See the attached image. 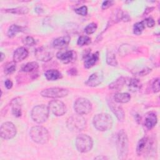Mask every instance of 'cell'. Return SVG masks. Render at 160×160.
<instances>
[{
  "label": "cell",
  "instance_id": "16",
  "mask_svg": "<svg viewBox=\"0 0 160 160\" xmlns=\"http://www.w3.org/2000/svg\"><path fill=\"white\" fill-rule=\"evenodd\" d=\"M29 54V52L24 47H19L17 48L13 54V61L19 62L25 59Z\"/></svg>",
  "mask_w": 160,
  "mask_h": 160
},
{
  "label": "cell",
  "instance_id": "22",
  "mask_svg": "<svg viewBox=\"0 0 160 160\" xmlns=\"http://www.w3.org/2000/svg\"><path fill=\"white\" fill-rule=\"evenodd\" d=\"M44 76L48 81H56L62 77L61 73L57 69H52L46 71L44 72Z\"/></svg>",
  "mask_w": 160,
  "mask_h": 160
},
{
  "label": "cell",
  "instance_id": "11",
  "mask_svg": "<svg viewBox=\"0 0 160 160\" xmlns=\"http://www.w3.org/2000/svg\"><path fill=\"white\" fill-rule=\"evenodd\" d=\"M48 108L50 111L56 116L64 115L66 112V107L63 102L60 100H52L49 102Z\"/></svg>",
  "mask_w": 160,
  "mask_h": 160
},
{
  "label": "cell",
  "instance_id": "9",
  "mask_svg": "<svg viewBox=\"0 0 160 160\" xmlns=\"http://www.w3.org/2000/svg\"><path fill=\"white\" fill-rule=\"evenodd\" d=\"M17 129L15 125L11 122H5L2 123L0 128V134L2 138L4 139H11L15 137Z\"/></svg>",
  "mask_w": 160,
  "mask_h": 160
},
{
  "label": "cell",
  "instance_id": "31",
  "mask_svg": "<svg viewBox=\"0 0 160 160\" xmlns=\"http://www.w3.org/2000/svg\"><path fill=\"white\" fill-rule=\"evenodd\" d=\"M91 39L88 36H81L79 37L77 44L79 46H84L88 45L91 43Z\"/></svg>",
  "mask_w": 160,
  "mask_h": 160
},
{
  "label": "cell",
  "instance_id": "14",
  "mask_svg": "<svg viewBox=\"0 0 160 160\" xmlns=\"http://www.w3.org/2000/svg\"><path fill=\"white\" fill-rule=\"evenodd\" d=\"M108 106L117 119L119 121H123L125 118V114L122 107L112 101H108Z\"/></svg>",
  "mask_w": 160,
  "mask_h": 160
},
{
  "label": "cell",
  "instance_id": "35",
  "mask_svg": "<svg viewBox=\"0 0 160 160\" xmlns=\"http://www.w3.org/2000/svg\"><path fill=\"white\" fill-rule=\"evenodd\" d=\"M152 88L153 90V92H158L160 90V86H159V79L156 78L152 82Z\"/></svg>",
  "mask_w": 160,
  "mask_h": 160
},
{
  "label": "cell",
  "instance_id": "37",
  "mask_svg": "<svg viewBox=\"0 0 160 160\" xmlns=\"http://www.w3.org/2000/svg\"><path fill=\"white\" fill-rule=\"evenodd\" d=\"M114 3L113 1H105L102 2L101 8L102 9H106L108 8H109V7H111Z\"/></svg>",
  "mask_w": 160,
  "mask_h": 160
},
{
  "label": "cell",
  "instance_id": "8",
  "mask_svg": "<svg viewBox=\"0 0 160 160\" xmlns=\"http://www.w3.org/2000/svg\"><path fill=\"white\" fill-rule=\"evenodd\" d=\"M69 94V91L67 89L62 88H50L43 89L41 92V95L42 97L48 98H64Z\"/></svg>",
  "mask_w": 160,
  "mask_h": 160
},
{
  "label": "cell",
  "instance_id": "36",
  "mask_svg": "<svg viewBox=\"0 0 160 160\" xmlns=\"http://www.w3.org/2000/svg\"><path fill=\"white\" fill-rule=\"evenodd\" d=\"M144 22L145 25H146L149 28H152L155 25L154 20L151 17L146 18L145 20H144Z\"/></svg>",
  "mask_w": 160,
  "mask_h": 160
},
{
  "label": "cell",
  "instance_id": "21",
  "mask_svg": "<svg viewBox=\"0 0 160 160\" xmlns=\"http://www.w3.org/2000/svg\"><path fill=\"white\" fill-rule=\"evenodd\" d=\"M11 104L12 106V114L17 118L21 116L22 112H21V104H20V99L18 98L14 99L11 101Z\"/></svg>",
  "mask_w": 160,
  "mask_h": 160
},
{
  "label": "cell",
  "instance_id": "13",
  "mask_svg": "<svg viewBox=\"0 0 160 160\" xmlns=\"http://www.w3.org/2000/svg\"><path fill=\"white\" fill-rule=\"evenodd\" d=\"M56 57L62 62L67 64L75 59L76 52L72 50H61L56 54Z\"/></svg>",
  "mask_w": 160,
  "mask_h": 160
},
{
  "label": "cell",
  "instance_id": "20",
  "mask_svg": "<svg viewBox=\"0 0 160 160\" xmlns=\"http://www.w3.org/2000/svg\"><path fill=\"white\" fill-rule=\"evenodd\" d=\"M126 82L129 90L132 92H136L140 90L142 86L140 81L136 78H130L129 80H126Z\"/></svg>",
  "mask_w": 160,
  "mask_h": 160
},
{
  "label": "cell",
  "instance_id": "30",
  "mask_svg": "<svg viewBox=\"0 0 160 160\" xmlns=\"http://www.w3.org/2000/svg\"><path fill=\"white\" fill-rule=\"evenodd\" d=\"M145 24L144 21L136 22L133 26V32L136 35H139L142 33L143 30L145 29Z\"/></svg>",
  "mask_w": 160,
  "mask_h": 160
},
{
  "label": "cell",
  "instance_id": "3",
  "mask_svg": "<svg viewBox=\"0 0 160 160\" xmlns=\"http://www.w3.org/2000/svg\"><path fill=\"white\" fill-rule=\"evenodd\" d=\"M31 139L39 144L47 143L50 138L49 133L46 128L41 126H36L31 128L29 131Z\"/></svg>",
  "mask_w": 160,
  "mask_h": 160
},
{
  "label": "cell",
  "instance_id": "7",
  "mask_svg": "<svg viewBox=\"0 0 160 160\" xmlns=\"http://www.w3.org/2000/svg\"><path fill=\"white\" fill-rule=\"evenodd\" d=\"M74 109L77 114L80 115L88 114L92 110V104L88 99L80 98L74 102Z\"/></svg>",
  "mask_w": 160,
  "mask_h": 160
},
{
  "label": "cell",
  "instance_id": "42",
  "mask_svg": "<svg viewBox=\"0 0 160 160\" xmlns=\"http://www.w3.org/2000/svg\"><path fill=\"white\" fill-rule=\"evenodd\" d=\"M98 158H99V159H106V157H100V156L96 158V159H98Z\"/></svg>",
  "mask_w": 160,
  "mask_h": 160
},
{
  "label": "cell",
  "instance_id": "40",
  "mask_svg": "<svg viewBox=\"0 0 160 160\" xmlns=\"http://www.w3.org/2000/svg\"><path fill=\"white\" fill-rule=\"evenodd\" d=\"M69 72H70V74L72 75V76L76 75L77 73V71L76 69H69Z\"/></svg>",
  "mask_w": 160,
  "mask_h": 160
},
{
  "label": "cell",
  "instance_id": "39",
  "mask_svg": "<svg viewBox=\"0 0 160 160\" xmlns=\"http://www.w3.org/2000/svg\"><path fill=\"white\" fill-rule=\"evenodd\" d=\"M4 85L7 89H9L12 87L13 84H12V82L10 79H6L4 82Z\"/></svg>",
  "mask_w": 160,
  "mask_h": 160
},
{
  "label": "cell",
  "instance_id": "15",
  "mask_svg": "<svg viewBox=\"0 0 160 160\" xmlns=\"http://www.w3.org/2000/svg\"><path fill=\"white\" fill-rule=\"evenodd\" d=\"M103 81V75L101 72L92 73L85 82L86 85L90 87H95L99 85Z\"/></svg>",
  "mask_w": 160,
  "mask_h": 160
},
{
  "label": "cell",
  "instance_id": "6",
  "mask_svg": "<svg viewBox=\"0 0 160 160\" xmlns=\"http://www.w3.org/2000/svg\"><path fill=\"white\" fill-rule=\"evenodd\" d=\"M75 144L79 152L86 153L92 149L93 146V141L89 136L81 134L77 136Z\"/></svg>",
  "mask_w": 160,
  "mask_h": 160
},
{
  "label": "cell",
  "instance_id": "17",
  "mask_svg": "<svg viewBox=\"0 0 160 160\" xmlns=\"http://www.w3.org/2000/svg\"><path fill=\"white\" fill-rule=\"evenodd\" d=\"M158 118L154 112H149L146 114L144 119V126L148 129H152L157 124Z\"/></svg>",
  "mask_w": 160,
  "mask_h": 160
},
{
  "label": "cell",
  "instance_id": "28",
  "mask_svg": "<svg viewBox=\"0 0 160 160\" xmlns=\"http://www.w3.org/2000/svg\"><path fill=\"white\" fill-rule=\"evenodd\" d=\"M106 62L112 66H116L118 65V62L116 60V57L115 54L111 51H108L106 54Z\"/></svg>",
  "mask_w": 160,
  "mask_h": 160
},
{
  "label": "cell",
  "instance_id": "29",
  "mask_svg": "<svg viewBox=\"0 0 160 160\" xmlns=\"http://www.w3.org/2000/svg\"><path fill=\"white\" fill-rule=\"evenodd\" d=\"M16 69V62L14 61H12V62H9L8 63H7L5 66H4V72L6 74L8 75V74H12L13 72H15Z\"/></svg>",
  "mask_w": 160,
  "mask_h": 160
},
{
  "label": "cell",
  "instance_id": "18",
  "mask_svg": "<svg viewBox=\"0 0 160 160\" xmlns=\"http://www.w3.org/2000/svg\"><path fill=\"white\" fill-rule=\"evenodd\" d=\"M99 58V54L98 52H96L92 54H88L86 56L84 66L86 68L88 69L92 67L98 61Z\"/></svg>",
  "mask_w": 160,
  "mask_h": 160
},
{
  "label": "cell",
  "instance_id": "1",
  "mask_svg": "<svg viewBox=\"0 0 160 160\" xmlns=\"http://www.w3.org/2000/svg\"><path fill=\"white\" fill-rule=\"evenodd\" d=\"M116 147L118 158L126 159L129 151V141L126 132L121 129L119 131L116 140Z\"/></svg>",
  "mask_w": 160,
  "mask_h": 160
},
{
  "label": "cell",
  "instance_id": "12",
  "mask_svg": "<svg viewBox=\"0 0 160 160\" xmlns=\"http://www.w3.org/2000/svg\"><path fill=\"white\" fill-rule=\"evenodd\" d=\"M34 55L37 59L43 62H48L51 60L53 57L52 52L43 47L37 48L34 52Z\"/></svg>",
  "mask_w": 160,
  "mask_h": 160
},
{
  "label": "cell",
  "instance_id": "2",
  "mask_svg": "<svg viewBox=\"0 0 160 160\" xmlns=\"http://www.w3.org/2000/svg\"><path fill=\"white\" fill-rule=\"evenodd\" d=\"M92 123L98 131H106L112 128L113 120L109 114L99 113L94 116Z\"/></svg>",
  "mask_w": 160,
  "mask_h": 160
},
{
  "label": "cell",
  "instance_id": "33",
  "mask_svg": "<svg viewBox=\"0 0 160 160\" xmlns=\"http://www.w3.org/2000/svg\"><path fill=\"white\" fill-rule=\"evenodd\" d=\"M74 11L76 14L84 16H86L88 14V8L86 6H82L81 8L74 9Z\"/></svg>",
  "mask_w": 160,
  "mask_h": 160
},
{
  "label": "cell",
  "instance_id": "38",
  "mask_svg": "<svg viewBox=\"0 0 160 160\" xmlns=\"http://www.w3.org/2000/svg\"><path fill=\"white\" fill-rule=\"evenodd\" d=\"M150 71H151V69L146 68H144L142 70H141V71L138 72V74L139 76H146V74H149L150 72Z\"/></svg>",
  "mask_w": 160,
  "mask_h": 160
},
{
  "label": "cell",
  "instance_id": "32",
  "mask_svg": "<svg viewBox=\"0 0 160 160\" xmlns=\"http://www.w3.org/2000/svg\"><path fill=\"white\" fill-rule=\"evenodd\" d=\"M97 28H98L97 24H96L95 22H91V23L88 24L85 27L84 32L87 34H91L94 33L96 31Z\"/></svg>",
  "mask_w": 160,
  "mask_h": 160
},
{
  "label": "cell",
  "instance_id": "27",
  "mask_svg": "<svg viewBox=\"0 0 160 160\" xmlns=\"http://www.w3.org/2000/svg\"><path fill=\"white\" fill-rule=\"evenodd\" d=\"M39 68V64L37 62L32 61L29 62L22 66L21 71L25 72H30L34 71H36Z\"/></svg>",
  "mask_w": 160,
  "mask_h": 160
},
{
  "label": "cell",
  "instance_id": "19",
  "mask_svg": "<svg viewBox=\"0 0 160 160\" xmlns=\"http://www.w3.org/2000/svg\"><path fill=\"white\" fill-rule=\"evenodd\" d=\"M71 40V38L69 36H64L59 37L53 41L52 44L54 47L56 48H62L67 46Z\"/></svg>",
  "mask_w": 160,
  "mask_h": 160
},
{
  "label": "cell",
  "instance_id": "4",
  "mask_svg": "<svg viewBox=\"0 0 160 160\" xmlns=\"http://www.w3.org/2000/svg\"><path fill=\"white\" fill-rule=\"evenodd\" d=\"M49 113V109L48 106L44 104L37 105L31 111V118L36 123L41 124L47 121Z\"/></svg>",
  "mask_w": 160,
  "mask_h": 160
},
{
  "label": "cell",
  "instance_id": "23",
  "mask_svg": "<svg viewBox=\"0 0 160 160\" xmlns=\"http://www.w3.org/2000/svg\"><path fill=\"white\" fill-rule=\"evenodd\" d=\"M1 11L4 12L13 14L21 15V14H26L29 11V9L26 6H22V7H18L15 8L2 9Z\"/></svg>",
  "mask_w": 160,
  "mask_h": 160
},
{
  "label": "cell",
  "instance_id": "26",
  "mask_svg": "<svg viewBox=\"0 0 160 160\" xmlns=\"http://www.w3.org/2000/svg\"><path fill=\"white\" fill-rule=\"evenodd\" d=\"M24 31V28L17 24H12L8 29L7 35L9 38L14 37L18 32Z\"/></svg>",
  "mask_w": 160,
  "mask_h": 160
},
{
  "label": "cell",
  "instance_id": "41",
  "mask_svg": "<svg viewBox=\"0 0 160 160\" xmlns=\"http://www.w3.org/2000/svg\"><path fill=\"white\" fill-rule=\"evenodd\" d=\"M5 58V54L3 52H1V61H2Z\"/></svg>",
  "mask_w": 160,
  "mask_h": 160
},
{
  "label": "cell",
  "instance_id": "25",
  "mask_svg": "<svg viewBox=\"0 0 160 160\" xmlns=\"http://www.w3.org/2000/svg\"><path fill=\"white\" fill-rule=\"evenodd\" d=\"M126 79L123 77H120L116 79L114 81L112 82L111 84L109 85V88L111 89H121L124 84H126Z\"/></svg>",
  "mask_w": 160,
  "mask_h": 160
},
{
  "label": "cell",
  "instance_id": "24",
  "mask_svg": "<svg viewBox=\"0 0 160 160\" xmlns=\"http://www.w3.org/2000/svg\"><path fill=\"white\" fill-rule=\"evenodd\" d=\"M131 96L128 92L116 93L114 96V100L118 103H126L131 100Z\"/></svg>",
  "mask_w": 160,
  "mask_h": 160
},
{
  "label": "cell",
  "instance_id": "34",
  "mask_svg": "<svg viewBox=\"0 0 160 160\" xmlns=\"http://www.w3.org/2000/svg\"><path fill=\"white\" fill-rule=\"evenodd\" d=\"M22 42L24 45L28 46H32L35 44L34 39L31 36H26L22 39Z\"/></svg>",
  "mask_w": 160,
  "mask_h": 160
},
{
  "label": "cell",
  "instance_id": "5",
  "mask_svg": "<svg viewBox=\"0 0 160 160\" xmlns=\"http://www.w3.org/2000/svg\"><path fill=\"white\" fill-rule=\"evenodd\" d=\"M67 127L72 131H81L86 128V121L82 115L79 114H74L68 119Z\"/></svg>",
  "mask_w": 160,
  "mask_h": 160
},
{
  "label": "cell",
  "instance_id": "10",
  "mask_svg": "<svg viewBox=\"0 0 160 160\" xmlns=\"http://www.w3.org/2000/svg\"><path fill=\"white\" fill-rule=\"evenodd\" d=\"M153 141L148 137H143L138 142L136 147V152L138 156L142 155L148 152L153 147Z\"/></svg>",
  "mask_w": 160,
  "mask_h": 160
}]
</instances>
